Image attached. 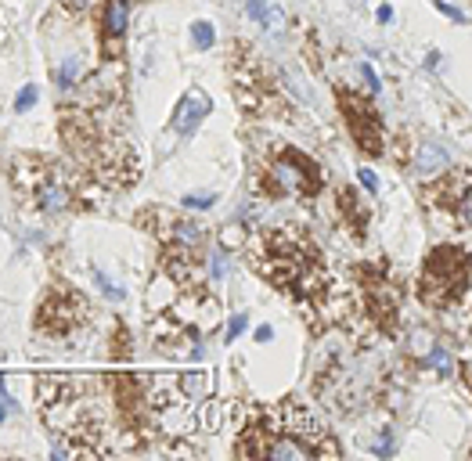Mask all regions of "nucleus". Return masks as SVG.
I'll return each instance as SVG.
<instances>
[{
    "label": "nucleus",
    "instance_id": "obj_2",
    "mask_svg": "<svg viewBox=\"0 0 472 461\" xmlns=\"http://www.w3.org/2000/svg\"><path fill=\"white\" fill-rule=\"evenodd\" d=\"M472 274V263L465 253L458 249H436L426 263V274H422V296L429 303H444L451 296H458L465 281Z\"/></svg>",
    "mask_w": 472,
    "mask_h": 461
},
{
    "label": "nucleus",
    "instance_id": "obj_10",
    "mask_svg": "<svg viewBox=\"0 0 472 461\" xmlns=\"http://www.w3.org/2000/svg\"><path fill=\"white\" fill-rule=\"evenodd\" d=\"M169 231H173V242H181V245H188V249H199V245L206 242L202 227H199L195 220H169Z\"/></svg>",
    "mask_w": 472,
    "mask_h": 461
},
{
    "label": "nucleus",
    "instance_id": "obj_18",
    "mask_svg": "<svg viewBox=\"0 0 472 461\" xmlns=\"http://www.w3.org/2000/svg\"><path fill=\"white\" fill-rule=\"evenodd\" d=\"M458 220H461V227H468L472 231V184L468 188H458Z\"/></svg>",
    "mask_w": 472,
    "mask_h": 461
},
{
    "label": "nucleus",
    "instance_id": "obj_12",
    "mask_svg": "<svg viewBox=\"0 0 472 461\" xmlns=\"http://www.w3.org/2000/svg\"><path fill=\"white\" fill-rule=\"evenodd\" d=\"M90 277H94V288H98V292L105 296V300H112V303H120L123 296H127V288H120V285H115L101 267H90Z\"/></svg>",
    "mask_w": 472,
    "mask_h": 461
},
{
    "label": "nucleus",
    "instance_id": "obj_28",
    "mask_svg": "<svg viewBox=\"0 0 472 461\" xmlns=\"http://www.w3.org/2000/svg\"><path fill=\"white\" fill-rule=\"evenodd\" d=\"M375 18H379L382 26H386V22H393V8H389V4H382V8L375 11Z\"/></svg>",
    "mask_w": 472,
    "mask_h": 461
},
{
    "label": "nucleus",
    "instance_id": "obj_3",
    "mask_svg": "<svg viewBox=\"0 0 472 461\" xmlns=\"http://www.w3.org/2000/svg\"><path fill=\"white\" fill-rule=\"evenodd\" d=\"M87 321V303L73 292V288H54L40 307V328L51 335H69L76 324Z\"/></svg>",
    "mask_w": 472,
    "mask_h": 461
},
{
    "label": "nucleus",
    "instance_id": "obj_20",
    "mask_svg": "<svg viewBox=\"0 0 472 461\" xmlns=\"http://www.w3.org/2000/svg\"><path fill=\"white\" fill-rule=\"evenodd\" d=\"M246 328H249V314H234V317H231V324H227V342H234V339H238Z\"/></svg>",
    "mask_w": 472,
    "mask_h": 461
},
{
    "label": "nucleus",
    "instance_id": "obj_24",
    "mask_svg": "<svg viewBox=\"0 0 472 461\" xmlns=\"http://www.w3.org/2000/svg\"><path fill=\"white\" fill-rule=\"evenodd\" d=\"M246 11H249V18H263L267 15V0H246Z\"/></svg>",
    "mask_w": 472,
    "mask_h": 461
},
{
    "label": "nucleus",
    "instance_id": "obj_5",
    "mask_svg": "<svg viewBox=\"0 0 472 461\" xmlns=\"http://www.w3.org/2000/svg\"><path fill=\"white\" fill-rule=\"evenodd\" d=\"M127 22H130V0H105L101 15V51L108 62H115L127 40Z\"/></svg>",
    "mask_w": 472,
    "mask_h": 461
},
{
    "label": "nucleus",
    "instance_id": "obj_30",
    "mask_svg": "<svg viewBox=\"0 0 472 461\" xmlns=\"http://www.w3.org/2000/svg\"><path fill=\"white\" fill-rule=\"evenodd\" d=\"M426 65H429V69H440V51H433V54H429V62H426Z\"/></svg>",
    "mask_w": 472,
    "mask_h": 461
},
{
    "label": "nucleus",
    "instance_id": "obj_25",
    "mask_svg": "<svg viewBox=\"0 0 472 461\" xmlns=\"http://www.w3.org/2000/svg\"><path fill=\"white\" fill-rule=\"evenodd\" d=\"M361 76H365V83H368L372 90H382V83H379V76H375V69H372V65H361Z\"/></svg>",
    "mask_w": 472,
    "mask_h": 461
},
{
    "label": "nucleus",
    "instance_id": "obj_29",
    "mask_svg": "<svg viewBox=\"0 0 472 461\" xmlns=\"http://www.w3.org/2000/svg\"><path fill=\"white\" fill-rule=\"evenodd\" d=\"M271 339H274V332H271L267 324H263V328H256V342H271Z\"/></svg>",
    "mask_w": 472,
    "mask_h": 461
},
{
    "label": "nucleus",
    "instance_id": "obj_1",
    "mask_svg": "<svg viewBox=\"0 0 472 461\" xmlns=\"http://www.w3.org/2000/svg\"><path fill=\"white\" fill-rule=\"evenodd\" d=\"M263 188L274 198H303L321 188V169L300 152H281V155L267 159Z\"/></svg>",
    "mask_w": 472,
    "mask_h": 461
},
{
    "label": "nucleus",
    "instance_id": "obj_15",
    "mask_svg": "<svg viewBox=\"0 0 472 461\" xmlns=\"http://www.w3.org/2000/svg\"><path fill=\"white\" fill-rule=\"evenodd\" d=\"M242 242H246L242 223H227V227H220V249H224V253H234Z\"/></svg>",
    "mask_w": 472,
    "mask_h": 461
},
{
    "label": "nucleus",
    "instance_id": "obj_8",
    "mask_svg": "<svg viewBox=\"0 0 472 461\" xmlns=\"http://www.w3.org/2000/svg\"><path fill=\"white\" fill-rule=\"evenodd\" d=\"M411 166H415L419 177H440V173L451 166V159H447V152L436 141H422L419 152H415V159H411Z\"/></svg>",
    "mask_w": 472,
    "mask_h": 461
},
{
    "label": "nucleus",
    "instance_id": "obj_26",
    "mask_svg": "<svg viewBox=\"0 0 472 461\" xmlns=\"http://www.w3.org/2000/svg\"><path fill=\"white\" fill-rule=\"evenodd\" d=\"M361 184H365L368 191H379V181H375V173H372V169H361Z\"/></svg>",
    "mask_w": 472,
    "mask_h": 461
},
{
    "label": "nucleus",
    "instance_id": "obj_19",
    "mask_svg": "<svg viewBox=\"0 0 472 461\" xmlns=\"http://www.w3.org/2000/svg\"><path fill=\"white\" fill-rule=\"evenodd\" d=\"M260 26H263L271 36H281V33H285V15H281L278 8H267V15L260 18Z\"/></svg>",
    "mask_w": 472,
    "mask_h": 461
},
{
    "label": "nucleus",
    "instance_id": "obj_13",
    "mask_svg": "<svg viewBox=\"0 0 472 461\" xmlns=\"http://www.w3.org/2000/svg\"><path fill=\"white\" fill-rule=\"evenodd\" d=\"M213 40H216V29H213V22H206V18L192 22V43H195L199 51H209V47H213Z\"/></svg>",
    "mask_w": 472,
    "mask_h": 461
},
{
    "label": "nucleus",
    "instance_id": "obj_27",
    "mask_svg": "<svg viewBox=\"0 0 472 461\" xmlns=\"http://www.w3.org/2000/svg\"><path fill=\"white\" fill-rule=\"evenodd\" d=\"M62 8H65V11H87L90 0H62Z\"/></svg>",
    "mask_w": 472,
    "mask_h": 461
},
{
    "label": "nucleus",
    "instance_id": "obj_4",
    "mask_svg": "<svg viewBox=\"0 0 472 461\" xmlns=\"http://www.w3.org/2000/svg\"><path fill=\"white\" fill-rule=\"evenodd\" d=\"M342 97V108H346V120H350V130H353V137L361 141V148L368 152V155H382V130H379V115L365 105V101H357V97H350V94H339Z\"/></svg>",
    "mask_w": 472,
    "mask_h": 461
},
{
    "label": "nucleus",
    "instance_id": "obj_16",
    "mask_svg": "<svg viewBox=\"0 0 472 461\" xmlns=\"http://www.w3.org/2000/svg\"><path fill=\"white\" fill-rule=\"evenodd\" d=\"M76 76H80V58H65V65L58 69V87L62 90H76Z\"/></svg>",
    "mask_w": 472,
    "mask_h": 461
},
{
    "label": "nucleus",
    "instance_id": "obj_21",
    "mask_svg": "<svg viewBox=\"0 0 472 461\" xmlns=\"http://www.w3.org/2000/svg\"><path fill=\"white\" fill-rule=\"evenodd\" d=\"M433 8H436L440 15H447L451 22H465V11H461V8H454V4H447V0H433Z\"/></svg>",
    "mask_w": 472,
    "mask_h": 461
},
{
    "label": "nucleus",
    "instance_id": "obj_6",
    "mask_svg": "<svg viewBox=\"0 0 472 461\" xmlns=\"http://www.w3.org/2000/svg\"><path fill=\"white\" fill-rule=\"evenodd\" d=\"M29 195H33V206H36L40 213H62V209H69V202H73V184L65 181L62 169L51 166L47 177H43Z\"/></svg>",
    "mask_w": 472,
    "mask_h": 461
},
{
    "label": "nucleus",
    "instance_id": "obj_14",
    "mask_svg": "<svg viewBox=\"0 0 472 461\" xmlns=\"http://www.w3.org/2000/svg\"><path fill=\"white\" fill-rule=\"evenodd\" d=\"M422 364L426 368H433V371H440V375H451V354H447V346H433V350L422 357Z\"/></svg>",
    "mask_w": 472,
    "mask_h": 461
},
{
    "label": "nucleus",
    "instance_id": "obj_9",
    "mask_svg": "<svg viewBox=\"0 0 472 461\" xmlns=\"http://www.w3.org/2000/svg\"><path fill=\"white\" fill-rule=\"evenodd\" d=\"M177 389H181L188 400H206L213 393V375L206 371H188V375H177Z\"/></svg>",
    "mask_w": 472,
    "mask_h": 461
},
{
    "label": "nucleus",
    "instance_id": "obj_22",
    "mask_svg": "<svg viewBox=\"0 0 472 461\" xmlns=\"http://www.w3.org/2000/svg\"><path fill=\"white\" fill-rule=\"evenodd\" d=\"M33 105H36V87H22V94L15 97V108L19 112H29Z\"/></svg>",
    "mask_w": 472,
    "mask_h": 461
},
{
    "label": "nucleus",
    "instance_id": "obj_7",
    "mask_svg": "<svg viewBox=\"0 0 472 461\" xmlns=\"http://www.w3.org/2000/svg\"><path fill=\"white\" fill-rule=\"evenodd\" d=\"M209 115V97L199 90V87H192L188 94H181V101H177V108H173V134H181V137H188L202 120Z\"/></svg>",
    "mask_w": 472,
    "mask_h": 461
},
{
    "label": "nucleus",
    "instance_id": "obj_31",
    "mask_svg": "<svg viewBox=\"0 0 472 461\" xmlns=\"http://www.w3.org/2000/svg\"><path fill=\"white\" fill-rule=\"evenodd\" d=\"M8 418V411H4V403H0V422H4Z\"/></svg>",
    "mask_w": 472,
    "mask_h": 461
},
{
    "label": "nucleus",
    "instance_id": "obj_23",
    "mask_svg": "<svg viewBox=\"0 0 472 461\" xmlns=\"http://www.w3.org/2000/svg\"><path fill=\"white\" fill-rule=\"evenodd\" d=\"M224 274H227V260H224L220 253H216V256H209V277H216V281H220Z\"/></svg>",
    "mask_w": 472,
    "mask_h": 461
},
{
    "label": "nucleus",
    "instance_id": "obj_11",
    "mask_svg": "<svg viewBox=\"0 0 472 461\" xmlns=\"http://www.w3.org/2000/svg\"><path fill=\"white\" fill-rule=\"evenodd\" d=\"M433 346H436V339H433L429 328H411V335H407V354H411V357L422 361V357L433 350Z\"/></svg>",
    "mask_w": 472,
    "mask_h": 461
},
{
    "label": "nucleus",
    "instance_id": "obj_17",
    "mask_svg": "<svg viewBox=\"0 0 472 461\" xmlns=\"http://www.w3.org/2000/svg\"><path fill=\"white\" fill-rule=\"evenodd\" d=\"M220 202V195L216 191H192V195H184L181 198V206L184 209H213Z\"/></svg>",
    "mask_w": 472,
    "mask_h": 461
}]
</instances>
